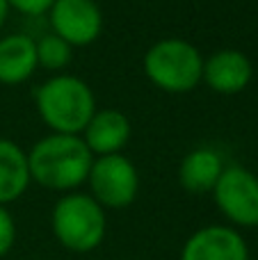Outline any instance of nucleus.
Here are the masks:
<instances>
[{"label": "nucleus", "instance_id": "ddd939ff", "mask_svg": "<svg viewBox=\"0 0 258 260\" xmlns=\"http://www.w3.org/2000/svg\"><path fill=\"white\" fill-rule=\"evenodd\" d=\"M32 183L27 151L14 139L0 137V206H9L25 194Z\"/></svg>", "mask_w": 258, "mask_h": 260}, {"label": "nucleus", "instance_id": "39448f33", "mask_svg": "<svg viewBox=\"0 0 258 260\" xmlns=\"http://www.w3.org/2000/svg\"><path fill=\"white\" fill-rule=\"evenodd\" d=\"M87 183H89L91 197L103 208H112V210L128 208L140 192L137 167L123 153L94 157Z\"/></svg>", "mask_w": 258, "mask_h": 260}, {"label": "nucleus", "instance_id": "f3484780", "mask_svg": "<svg viewBox=\"0 0 258 260\" xmlns=\"http://www.w3.org/2000/svg\"><path fill=\"white\" fill-rule=\"evenodd\" d=\"M7 14H9V5L7 0H0V27L5 25V21H7Z\"/></svg>", "mask_w": 258, "mask_h": 260}, {"label": "nucleus", "instance_id": "f03ea898", "mask_svg": "<svg viewBox=\"0 0 258 260\" xmlns=\"http://www.w3.org/2000/svg\"><path fill=\"white\" fill-rule=\"evenodd\" d=\"M37 112L50 133L80 135L96 112V96L82 78L55 73L35 94Z\"/></svg>", "mask_w": 258, "mask_h": 260}, {"label": "nucleus", "instance_id": "20e7f679", "mask_svg": "<svg viewBox=\"0 0 258 260\" xmlns=\"http://www.w3.org/2000/svg\"><path fill=\"white\" fill-rule=\"evenodd\" d=\"M144 73L163 91L185 94L204 78V55L190 41L167 37L155 41L144 53Z\"/></svg>", "mask_w": 258, "mask_h": 260}, {"label": "nucleus", "instance_id": "4468645a", "mask_svg": "<svg viewBox=\"0 0 258 260\" xmlns=\"http://www.w3.org/2000/svg\"><path fill=\"white\" fill-rule=\"evenodd\" d=\"M37 59L48 71H62L73 59V46L64 41L62 37L48 32L37 39Z\"/></svg>", "mask_w": 258, "mask_h": 260}, {"label": "nucleus", "instance_id": "423d86ee", "mask_svg": "<svg viewBox=\"0 0 258 260\" xmlns=\"http://www.w3.org/2000/svg\"><path fill=\"white\" fill-rule=\"evenodd\" d=\"M217 210L240 229L258 226V176L240 165L224 167L217 185L213 187Z\"/></svg>", "mask_w": 258, "mask_h": 260}, {"label": "nucleus", "instance_id": "f257e3e1", "mask_svg": "<svg viewBox=\"0 0 258 260\" xmlns=\"http://www.w3.org/2000/svg\"><path fill=\"white\" fill-rule=\"evenodd\" d=\"M94 155L80 135L50 133L27 151L32 180L55 192H76L87 183Z\"/></svg>", "mask_w": 258, "mask_h": 260}, {"label": "nucleus", "instance_id": "dca6fc26", "mask_svg": "<svg viewBox=\"0 0 258 260\" xmlns=\"http://www.w3.org/2000/svg\"><path fill=\"white\" fill-rule=\"evenodd\" d=\"M55 0H7L9 7L18 9L21 14H30V16H39L50 9Z\"/></svg>", "mask_w": 258, "mask_h": 260}, {"label": "nucleus", "instance_id": "f8f14e48", "mask_svg": "<svg viewBox=\"0 0 258 260\" xmlns=\"http://www.w3.org/2000/svg\"><path fill=\"white\" fill-rule=\"evenodd\" d=\"M224 171V160L213 146H197L178 165V183L192 194L213 192Z\"/></svg>", "mask_w": 258, "mask_h": 260}, {"label": "nucleus", "instance_id": "9d476101", "mask_svg": "<svg viewBox=\"0 0 258 260\" xmlns=\"http://www.w3.org/2000/svg\"><path fill=\"white\" fill-rule=\"evenodd\" d=\"M131 119L121 112V110H96L94 117L82 130V142L91 151L94 157L101 155H114L126 148L131 142Z\"/></svg>", "mask_w": 258, "mask_h": 260}, {"label": "nucleus", "instance_id": "7ed1b4c3", "mask_svg": "<svg viewBox=\"0 0 258 260\" xmlns=\"http://www.w3.org/2000/svg\"><path fill=\"white\" fill-rule=\"evenodd\" d=\"M50 229L64 249L73 253H89L105 240L108 215L91 194L67 192L53 206Z\"/></svg>", "mask_w": 258, "mask_h": 260}, {"label": "nucleus", "instance_id": "6e6552de", "mask_svg": "<svg viewBox=\"0 0 258 260\" xmlns=\"http://www.w3.org/2000/svg\"><path fill=\"white\" fill-rule=\"evenodd\" d=\"M178 260H249V247L233 226L208 224L185 240Z\"/></svg>", "mask_w": 258, "mask_h": 260}, {"label": "nucleus", "instance_id": "9b49d317", "mask_svg": "<svg viewBox=\"0 0 258 260\" xmlns=\"http://www.w3.org/2000/svg\"><path fill=\"white\" fill-rule=\"evenodd\" d=\"M39 67L37 59V39L23 32L0 37V82L21 85Z\"/></svg>", "mask_w": 258, "mask_h": 260}, {"label": "nucleus", "instance_id": "1a4fd4ad", "mask_svg": "<svg viewBox=\"0 0 258 260\" xmlns=\"http://www.w3.org/2000/svg\"><path fill=\"white\" fill-rule=\"evenodd\" d=\"M254 78V64L242 50L222 48L204 59L201 80L217 94H240Z\"/></svg>", "mask_w": 258, "mask_h": 260}, {"label": "nucleus", "instance_id": "2eb2a0df", "mask_svg": "<svg viewBox=\"0 0 258 260\" xmlns=\"http://www.w3.org/2000/svg\"><path fill=\"white\" fill-rule=\"evenodd\" d=\"M14 242H16V221L7 206H0V258L12 251Z\"/></svg>", "mask_w": 258, "mask_h": 260}, {"label": "nucleus", "instance_id": "0eeeda50", "mask_svg": "<svg viewBox=\"0 0 258 260\" xmlns=\"http://www.w3.org/2000/svg\"><path fill=\"white\" fill-rule=\"evenodd\" d=\"M46 14L50 32L73 48L96 41L103 30V12L96 0H55Z\"/></svg>", "mask_w": 258, "mask_h": 260}]
</instances>
